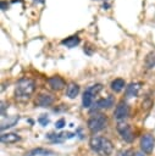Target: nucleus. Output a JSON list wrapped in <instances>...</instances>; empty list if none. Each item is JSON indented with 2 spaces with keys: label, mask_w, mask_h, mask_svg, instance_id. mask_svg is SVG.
I'll return each mask as SVG.
<instances>
[{
  "label": "nucleus",
  "mask_w": 155,
  "mask_h": 156,
  "mask_svg": "<svg viewBox=\"0 0 155 156\" xmlns=\"http://www.w3.org/2000/svg\"><path fill=\"white\" fill-rule=\"evenodd\" d=\"M35 89V84L32 79H28V78H22L18 80L17 85H16V89H15V98L16 100L21 101V102H24L27 101L31 95L33 94Z\"/></svg>",
  "instance_id": "obj_2"
},
{
  "label": "nucleus",
  "mask_w": 155,
  "mask_h": 156,
  "mask_svg": "<svg viewBox=\"0 0 155 156\" xmlns=\"http://www.w3.org/2000/svg\"><path fill=\"white\" fill-rule=\"evenodd\" d=\"M34 2H39V4H43L44 2V0H33Z\"/></svg>",
  "instance_id": "obj_23"
},
{
  "label": "nucleus",
  "mask_w": 155,
  "mask_h": 156,
  "mask_svg": "<svg viewBox=\"0 0 155 156\" xmlns=\"http://www.w3.org/2000/svg\"><path fill=\"white\" fill-rule=\"evenodd\" d=\"M129 154H131V150H122L117 154V156H129Z\"/></svg>",
  "instance_id": "obj_22"
},
{
  "label": "nucleus",
  "mask_w": 155,
  "mask_h": 156,
  "mask_svg": "<svg viewBox=\"0 0 155 156\" xmlns=\"http://www.w3.org/2000/svg\"><path fill=\"white\" fill-rule=\"evenodd\" d=\"M79 38L77 37V35H72V37H68V38H66V39H63L62 41H61V44L62 45H66L67 48H74V46H77L78 44H79Z\"/></svg>",
  "instance_id": "obj_12"
},
{
  "label": "nucleus",
  "mask_w": 155,
  "mask_h": 156,
  "mask_svg": "<svg viewBox=\"0 0 155 156\" xmlns=\"http://www.w3.org/2000/svg\"><path fill=\"white\" fill-rule=\"evenodd\" d=\"M78 93H79V87L76 83H70L68 87H67V90H66L67 96L73 99V98H76L78 95Z\"/></svg>",
  "instance_id": "obj_13"
},
{
  "label": "nucleus",
  "mask_w": 155,
  "mask_h": 156,
  "mask_svg": "<svg viewBox=\"0 0 155 156\" xmlns=\"http://www.w3.org/2000/svg\"><path fill=\"white\" fill-rule=\"evenodd\" d=\"M129 116V107H128V105L126 104V102H120L117 106H116V108H115V112H114V117L118 121V122H121V121H124L127 117Z\"/></svg>",
  "instance_id": "obj_4"
},
{
  "label": "nucleus",
  "mask_w": 155,
  "mask_h": 156,
  "mask_svg": "<svg viewBox=\"0 0 155 156\" xmlns=\"http://www.w3.org/2000/svg\"><path fill=\"white\" fill-rule=\"evenodd\" d=\"M138 91H139V84H137V83H131L127 87V89H126V93H127V96L128 98L137 96Z\"/></svg>",
  "instance_id": "obj_15"
},
{
  "label": "nucleus",
  "mask_w": 155,
  "mask_h": 156,
  "mask_svg": "<svg viewBox=\"0 0 155 156\" xmlns=\"http://www.w3.org/2000/svg\"><path fill=\"white\" fill-rule=\"evenodd\" d=\"M48 83H49L50 88L54 89V90H61V89L65 87V80H63L61 77H59V76L50 77V78L48 79Z\"/></svg>",
  "instance_id": "obj_7"
},
{
  "label": "nucleus",
  "mask_w": 155,
  "mask_h": 156,
  "mask_svg": "<svg viewBox=\"0 0 155 156\" xmlns=\"http://www.w3.org/2000/svg\"><path fill=\"white\" fill-rule=\"evenodd\" d=\"M107 124V119L103 113H95L88 119V128L92 133L103 130Z\"/></svg>",
  "instance_id": "obj_3"
},
{
  "label": "nucleus",
  "mask_w": 155,
  "mask_h": 156,
  "mask_svg": "<svg viewBox=\"0 0 155 156\" xmlns=\"http://www.w3.org/2000/svg\"><path fill=\"white\" fill-rule=\"evenodd\" d=\"M154 145H155V140L153 138V135L150 134H145L142 136V140H140V147L142 150L145 152V154H150L154 149Z\"/></svg>",
  "instance_id": "obj_6"
},
{
  "label": "nucleus",
  "mask_w": 155,
  "mask_h": 156,
  "mask_svg": "<svg viewBox=\"0 0 155 156\" xmlns=\"http://www.w3.org/2000/svg\"><path fill=\"white\" fill-rule=\"evenodd\" d=\"M112 105H114V98L109 95V96L105 98V99L98 100V101L95 102L94 107H95V108H109V107H111Z\"/></svg>",
  "instance_id": "obj_10"
},
{
  "label": "nucleus",
  "mask_w": 155,
  "mask_h": 156,
  "mask_svg": "<svg viewBox=\"0 0 155 156\" xmlns=\"http://www.w3.org/2000/svg\"><path fill=\"white\" fill-rule=\"evenodd\" d=\"M93 99H94V96H93L92 94H89V93L84 91V94H83V99H82L83 107H84V108L90 107V106H92V104H93Z\"/></svg>",
  "instance_id": "obj_16"
},
{
  "label": "nucleus",
  "mask_w": 155,
  "mask_h": 156,
  "mask_svg": "<svg viewBox=\"0 0 155 156\" xmlns=\"http://www.w3.org/2000/svg\"><path fill=\"white\" fill-rule=\"evenodd\" d=\"M0 139L5 144H12V143H17L21 138H20V135H17L15 133H4V134H1Z\"/></svg>",
  "instance_id": "obj_11"
},
{
  "label": "nucleus",
  "mask_w": 155,
  "mask_h": 156,
  "mask_svg": "<svg viewBox=\"0 0 155 156\" xmlns=\"http://www.w3.org/2000/svg\"><path fill=\"white\" fill-rule=\"evenodd\" d=\"M117 130H118V133L121 134V136H122V139L124 141H127V143H132L133 141L134 135H133V132H132V129H131V127L128 124L120 122L117 124Z\"/></svg>",
  "instance_id": "obj_5"
},
{
  "label": "nucleus",
  "mask_w": 155,
  "mask_h": 156,
  "mask_svg": "<svg viewBox=\"0 0 155 156\" xmlns=\"http://www.w3.org/2000/svg\"><path fill=\"white\" fill-rule=\"evenodd\" d=\"M54 152L51 150H46L43 147H37V149H32L29 151L26 152V156H50Z\"/></svg>",
  "instance_id": "obj_9"
},
{
  "label": "nucleus",
  "mask_w": 155,
  "mask_h": 156,
  "mask_svg": "<svg viewBox=\"0 0 155 156\" xmlns=\"http://www.w3.org/2000/svg\"><path fill=\"white\" fill-rule=\"evenodd\" d=\"M38 122H39L41 126H46V124L49 123V118L46 117V115H43V116H40V117L38 118Z\"/></svg>",
  "instance_id": "obj_20"
},
{
  "label": "nucleus",
  "mask_w": 155,
  "mask_h": 156,
  "mask_svg": "<svg viewBox=\"0 0 155 156\" xmlns=\"http://www.w3.org/2000/svg\"><path fill=\"white\" fill-rule=\"evenodd\" d=\"M54 102V96L50 95V94H40L35 101V104L40 107H46V106H50L51 104Z\"/></svg>",
  "instance_id": "obj_8"
},
{
  "label": "nucleus",
  "mask_w": 155,
  "mask_h": 156,
  "mask_svg": "<svg viewBox=\"0 0 155 156\" xmlns=\"http://www.w3.org/2000/svg\"><path fill=\"white\" fill-rule=\"evenodd\" d=\"M17 121H18V116H13V117H11V118H7V121H6V122H5V121H2V123H1V130L6 129V128H9V127L15 126Z\"/></svg>",
  "instance_id": "obj_18"
},
{
  "label": "nucleus",
  "mask_w": 155,
  "mask_h": 156,
  "mask_svg": "<svg viewBox=\"0 0 155 156\" xmlns=\"http://www.w3.org/2000/svg\"><path fill=\"white\" fill-rule=\"evenodd\" d=\"M103 89V85L101 84H94V85H90V87H88L87 88V93H89V94H92L93 96H95L100 90Z\"/></svg>",
  "instance_id": "obj_19"
},
{
  "label": "nucleus",
  "mask_w": 155,
  "mask_h": 156,
  "mask_svg": "<svg viewBox=\"0 0 155 156\" xmlns=\"http://www.w3.org/2000/svg\"><path fill=\"white\" fill-rule=\"evenodd\" d=\"M124 85H126V83H124V80L121 79V78H117V79H115V80L111 82V89H112L114 91H116V93L121 91V90L124 88Z\"/></svg>",
  "instance_id": "obj_14"
},
{
  "label": "nucleus",
  "mask_w": 155,
  "mask_h": 156,
  "mask_svg": "<svg viewBox=\"0 0 155 156\" xmlns=\"http://www.w3.org/2000/svg\"><path fill=\"white\" fill-rule=\"evenodd\" d=\"M89 145L90 149L94 152H96L99 156H110L114 150L112 143L109 139L99 135H93L89 140Z\"/></svg>",
  "instance_id": "obj_1"
},
{
  "label": "nucleus",
  "mask_w": 155,
  "mask_h": 156,
  "mask_svg": "<svg viewBox=\"0 0 155 156\" xmlns=\"http://www.w3.org/2000/svg\"><path fill=\"white\" fill-rule=\"evenodd\" d=\"M134 156H145V155H144V154H142V152H137Z\"/></svg>",
  "instance_id": "obj_24"
},
{
  "label": "nucleus",
  "mask_w": 155,
  "mask_h": 156,
  "mask_svg": "<svg viewBox=\"0 0 155 156\" xmlns=\"http://www.w3.org/2000/svg\"><path fill=\"white\" fill-rule=\"evenodd\" d=\"M155 66V51H150L145 57V67L153 68Z\"/></svg>",
  "instance_id": "obj_17"
},
{
  "label": "nucleus",
  "mask_w": 155,
  "mask_h": 156,
  "mask_svg": "<svg viewBox=\"0 0 155 156\" xmlns=\"http://www.w3.org/2000/svg\"><path fill=\"white\" fill-rule=\"evenodd\" d=\"M63 126H65V119H63V118L59 119V121L55 123V127H56L57 129H61V128H63Z\"/></svg>",
  "instance_id": "obj_21"
},
{
  "label": "nucleus",
  "mask_w": 155,
  "mask_h": 156,
  "mask_svg": "<svg viewBox=\"0 0 155 156\" xmlns=\"http://www.w3.org/2000/svg\"><path fill=\"white\" fill-rule=\"evenodd\" d=\"M93 1H99V0H93Z\"/></svg>",
  "instance_id": "obj_25"
}]
</instances>
